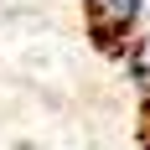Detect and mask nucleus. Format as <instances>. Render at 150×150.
Segmentation results:
<instances>
[{"label":"nucleus","instance_id":"1","mask_svg":"<svg viewBox=\"0 0 150 150\" xmlns=\"http://www.w3.org/2000/svg\"><path fill=\"white\" fill-rule=\"evenodd\" d=\"M83 16H88V26L104 36V42H129L145 21V0H83Z\"/></svg>","mask_w":150,"mask_h":150},{"label":"nucleus","instance_id":"2","mask_svg":"<svg viewBox=\"0 0 150 150\" xmlns=\"http://www.w3.org/2000/svg\"><path fill=\"white\" fill-rule=\"evenodd\" d=\"M124 62H129V83H135L140 93H150V62H145V47L129 36L124 42Z\"/></svg>","mask_w":150,"mask_h":150}]
</instances>
